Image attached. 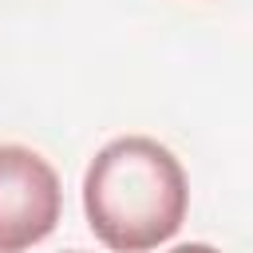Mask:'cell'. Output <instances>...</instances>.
Returning a JSON list of instances; mask_svg holds the SVG:
<instances>
[{
  "mask_svg": "<svg viewBox=\"0 0 253 253\" xmlns=\"http://www.w3.org/2000/svg\"><path fill=\"white\" fill-rule=\"evenodd\" d=\"M190 206L182 162L146 134L107 142L83 178V210L91 233L115 253H146L170 241Z\"/></svg>",
  "mask_w": 253,
  "mask_h": 253,
  "instance_id": "obj_1",
  "label": "cell"
},
{
  "mask_svg": "<svg viewBox=\"0 0 253 253\" xmlns=\"http://www.w3.org/2000/svg\"><path fill=\"white\" fill-rule=\"evenodd\" d=\"M63 210L59 174L28 146H0V253L40 245Z\"/></svg>",
  "mask_w": 253,
  "mask_h": 253,
  "instance_id": "obj_2",
  "label": "cell"
},
{
  "mask_svg": "<svg viewBox=\"0 0 253 253\" xmlns=\"http://www.w3.org/2000/svg\"><path fill=\"white\" fill-rule=\"evenodd\" d=\"M170 253H221V249H213V245H206V241H190V245H174Z\"/></svg>",
  "mask_w": 253,
  "mask_h": 253,
  "instance_id": "obj_3",
  "label": "cell"
}]
</instances>
